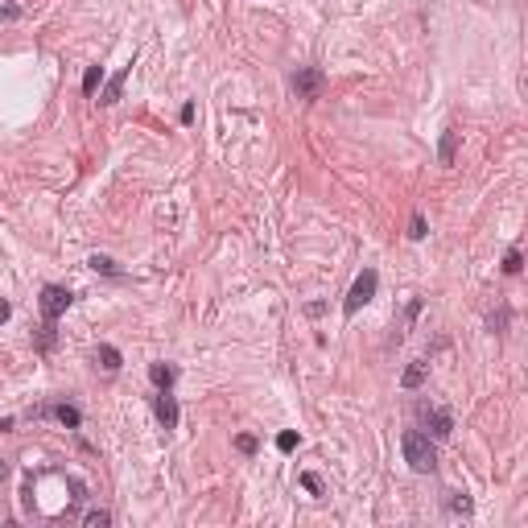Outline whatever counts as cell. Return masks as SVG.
Here are the masks:
<instances>
[{
  "label": "cell",
  "instance_id": "3",
  "mask_svg": "<svg viewBox=\"0 0 528 528\" xmlns=\"http://www.w3.org/2000/svg\"><path fill=\"white\" fill-rule=\"evenodd\" d=\"M71 289H62V285H46L42 289V297H38V306H42V318H46V322H58V318H62V314L71 310Z\"/></svg>",
  "mask_w": 528,
  "mask_h": 528
},
{
  "label": "cell",
  "instance_id": "1",
  "mask_svg": "<svg viewBox=\"0 0 528 528\" xmlns=\"http://www.w3.org/2000/svg\"><path fill=\"white\" fill-rule=\"evenodd\" d=\"M401 450H405V462L417 475H433L437 471V446H433V437L425 430H405Z\"/></svg>",
  "mask_w": 528,
  "mask_h": 528
},
{
  "label": "cell",
  "instance_id": "8",
  "mask_svg": "<svg viewBox=\"0 0 528 528\" xmlns=\"http://www.w3.org/2000/svg\"><path fill=\"white\" fill-rule=\"evenodd\" d=\"M38 417H58L67 430H79V425H83V413L74 405H46V408H38Z\"/></svg>",
  "mask_w": 528,
  "mask_h": 528
},
{
  "label": "cell",
  "instance_id": "14",
  "mask_svg": "<svg viewBox=\"0 0 528 528\" xmlns=\"http://www.w3.org/2000/svg\"><path fill=\"white\" fill-rule=\"evenodd\" d=\"M83 524H87V528H108V524H112V512H103V507H91V512L83 516Z\"/></svg>",
  "mask_w": 528,
  "mask_h": 528
},
{
  "label": "cell",
  "instance_id": "15",
  "mask_svg": "<svg viewBox=\"0 0 528 528\" xmlns=\"http://www.w3.org/2000/svg\"><path fill=\"white\" fill-rule=\"evenodd\" d=\"M91 268H96V272H108V277H120L116 260H108V256H91Z\"/></svg>",
  "mask_w": 528,
  "mask_h": 528
},
{
  "label": "cell",
  "instance_id": "13",
  "mask_svg": "<svg viewBox=\"0 0 528 528\" xmlns=\"http://www.w3.org/2000/svg\"><path fill=\"white\" fill-rule=\"evenodd\" d=\"M99 83H103V67H87V74H83V96H96Z\"/></svg>",
  "mask_w": 528,
  "mask_h": 528
},
{
  "label": "cell",
  "instance_id": "10",
  "mask_svg": "<svg viewBox=\"0 0 528 528\" xmlns=\"http://www.w3.org/2000/svg\"><path fill=\"white\" fill-rule=\"evenodd\" d=\"M149 380H153L157 388H173L178 367H173V363H149Z\"/></svg>",
  "mask_w": 528,
  "mask_h": 528
},
{
  "label": "cell",
  "instance_id": "11",
  "mask_svg": "<svg viewBox=\"0 0 528 528\" xmlns=\"http://www.w3.org/2000/svg\"><path fill=\"white\" fill-rule=\"evenodd\" d=\"M454 153H458V132L446 128V132H442V149H437V161H442V166H454Z\"/></svg>",
  "mask_w": 528,
  "mask_h": 528
},
{
  "label": "cell",
  "instance_id": "20",
  "mask_svg": "<svg viewBox=\"0 0 528 528\" xmlns=\"http://www.w3.org/2000/svg\"><path fill=\"white\" fill-rule=\"evenodd\" d=\"M38 347H42V351H50V347H54V322H46V326H42V335H38Z\"/></svg>",
  "mask_w": 528,
  "mask_h": 528
},
{
  "label": "cell",
  "instance_id": "2",
  "mask_svg": "<svg viewBox=\"0 0 528 528\" xmlns=\"http://www.w3.org/2000/svg\"><path fill=\"white\" fill-rule=\"evenodd\" d=\"M376 285H380V272H376V268H363L360 277H355V285H351V293H347V302H343V314L355 318V314L376 297Z\"/></svg>",
  "mask_w": 528,
  "mask_h": 528
},
{
  "label": "cell",
  "instance_id": "21",
  "mask_svg": "<svg viewBox=\"0 0 528 528\" xmlns=\"http://www.w3.org/2000/svg\"><path fill=\"white\" fill-rule=\"evenodd\" d=\"M302 487H306V491H314V495H322V491H326L318 475H302Z\"/></svg>",
  "mask_w": 528,
  "mask_h": 528
},
{
  "label": "cell",
  "instance_id": "23",
  "mask_svg": "<svg viewBox=\"0 0 528 528\" xmlns=\"http://www.w3.org/2000/svg\"><path fill=\"white\" fill-rule=\"evenodd\" d=\"M8 314H13V306H8V302L0 297V322H8Z\"/></svg>",
  "mask_w": 528,
  "mask_h": 528
},
{
  "label": "cell",
  "instance_id": "9",
  "mask_svg": "<svg viewBox=\"0 0 528 528\" xmlns=\"http://www.w3.org/2000/svg\"><path fill=\"white\" fill-rule=\"evenodd\" d=\"M425 376H430V363H425V360H413L405 367V376H401V388H408V392H413V388L425 384Z\"/></svg>",
  "mask_w": 528,
  "mask_h": 528
},
{
  "label": "cell",
  "instance_id": "16",
  "mask_svg": "<svg viewBox=\"0 0 528 528\" xmlns=\"http://www.w3.org/2000/svg\"><path fill=\"white\" fill-rule=\"evenodd\" d=\"M520 268H524V260H520V252L512 248V252H507V256H504V272H507V277H516Z\"/></svg>",
  "mask_w": 528,
  "mask_h": 528
},
{
  "label": "cell",
  "instance_id": "5",
  "mask_svg": "<svg viewBox=\"0 0 528 528\" xmlns=\"http://www.w3.org/2000/svg\"><path fill=\"white\" fill-rule=\"evenodd\" d=\"M322 71L318 67H297L293 71V91H297V99H318L322 96Z\"/></svg>",
  "mask_w": 528,
  "mask_h": 528
},
{
  "label": "cell",
  "instance_id": "22",
  "mask_svg": "<svg viewBox=\"0 0 528 528\" xmlns=\"http://www.w3.org/2000/svg\"><path fill=\"white\" fill-rule=\"evenodd\" d=\"M450 512L466 516V512H471V500H466V495H450Z\"/></svg>",
  "mask_w": 528,
  "mask_h": 528
},
{
  "label": "cell",
  "instance_id": "18",
  "mask_svg": "<svg viewBox=\"0 0 528 528\" xmlns=\"http://www.w3.org/2000/svg\"><path fill=\"white\" fill-rule=\"evenodd\" d=\"M256 446H260V442H256L252 433H240V437H236V450H240V454H256Z\"/></svg>",
  "mask_w": 528,
  "mask_h": 528
},
{
  "label": "cell",
  "instance_id": "12",
  "mask_svg": "<svg viewBox=\"0 0 528 528\" xmlns=\"http://www.w3.org/2000/svg\"><path fill=\"white\" fill-rule=\"evenodd\" d=\"M120 363H124L120 351H116V347H108V343L96 351V367H103V372H120Z\"/></svg>",
  "mask_w": 528,
  "mask_h": 528
},
{
  "label": "cell",
  "instance_id": "19",
  "mask_svg": "<svg viewBox=\"0 0 528 528\" xmlns=\"http://www.w3.org/2000/svg\"><path fill=\"white\" fill-rule=\"evenodd\" d=\"M293 446H297V433H293V430L277 433V450H285V454H289V450H293Z\"/></svg>",
  "mask_w": 528,
  "mask_h": 528
},
{
  "label": "cell",
  "instance_id": "6",
  "mask_svg": "<svg viewBox=\"0 0 528 528\" xmlns=\"http://www.w3.org/2000/svg\"><path fill=\"white\" fill-rule=\"evenodd\" d=\"M153 413H157V421H161V430H178V401H173V392L169 388H157V396H153Z\"/></svg>",
  "mask_w": 528,
  "mask_h": 528
},
{
  "label": "cell",
  "instance_id": "7",
  "mask_svg": "<svg viewBox=\"0 0 528 528\" xmlns=\"http://www.w3.org/2000/svg\"><path fill=\"white\" fill-rule=\"evenodd\" d=\"M128 74H132V62H128V67H120V71H116V74H112V79H108V83H103V91H99V103H103V108L120 99L124 83H128Z\"/></svg>",
  "mask_w": 528,
  "mask_h": 528
},
{
  "label": "cell",
  "instance_id": "17",
  "mask_svg": "<svg viewBox=\"0 0 528 528\" xmlns=\"http://www.w3.org/2000/svg\"><path fill=\"white\" fill-rule=\"evenodd\" d=\"M408 240H425V215H421V211H417L413 223H408Z\"/></svg>",
  "mask_w": 528,
  "mask_h": 528
},
{
  "label": "cell",
  "instance_id": "4",
  "mask_svg": "<svg viewBox=\"0 0 528 528\" xmlns=\"http://www.w3.org/2000/svg\"><path fill=\"white\" fill-rule=\"evenodd\" d=\"M421 421H425V430H430L433 442H446V437L454 433V417L437 405H421Z\"/></svg>",
  "mask_w": 528,
  "mask_h": 528
}]
</instances>
